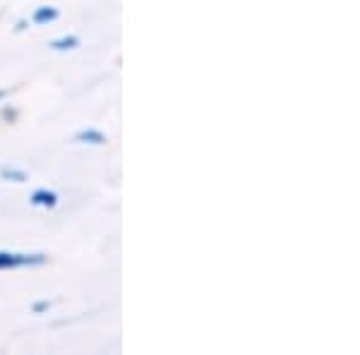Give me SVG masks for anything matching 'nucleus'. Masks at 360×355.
Returning <instances> with one entry per match:
<instances>
[{
  "label": "nucleus",
  "mask_w": 360,
  "mask_h": 355,
  "mask_svg": "<svg viewBox=\"0 0 360 355\" xmlns=\"http://www.w3.org/2000/svg\"><path fill=\"white\" fill-rule=\"evenodd\" d=\"M49 262V254L44 252H10L0 250V271L25 269V266H41Z\"/></svg>",
  "instance_id": "f257e3e1"
},
{
  "label": "nucleus",
  "mask_w": 360,
  "mask_h": 355,
  "mask_svg": "<svg viewBox=\"0 0 360 355\" xmlns=\"http://www.w3.org/2000/svg\"><path fill=\"white\" fill-rule=\"evenodd\" d=\"M29 205L32 207H44V209H53L58 207V192L49 188H39L29 195Z\"/></svg>",
  "instance_id": "f03ea898"
},
{
  "label": "nucleus",
  "mask_w": 360,
  "mask_h": 355,
  "mask_svg": "<svg viewBox=\"0 0 360 355\" xmlns=\"http://www.w3.org/2000/svg\"><path fill=\"white\" fill-rule=\"evenodd\" d=\"M58 17H60V10L53 8V5H39L32 13V17H29V22H34V25H39V27H46V25H51V22H56Z\"/></svg>",
  "instance_id": "7ed1b4c3"
},
{
  "label": "nucleus",
  "mask_w": 360,
  "mask_h": 355,
  "mask_svg": "<svg viewBox=\"0 0 360 355\" xmlns=\"http://www.w3.org/2000/svg\"><path fill=\"white\" fill-rule=\"evenodd\" d=\"M79 46H82V39L77 34H65V37H58L49 41V49L56 51V53H68V51H75Z\"/></svg>",
  "instance_id": "20e7f679"
},
{
  "label": "nucleus",
  "mask_w": 360,
  "mask_h": 355,
  "mask_svg": "<svg viewBox=\"0 0 360 355\" xmlns=\"http://www.w3.org/2000/svg\"><path fill=\"white\" fill-rule=\"evenodd\" d=\"M75 142H77V144H96V147H101V144L108 142V137L103 135L101 130L86 127V130H79L77 135H75Z\"/></svg>",
  "instance_id": "39448f33"
},
{
  "label": "nucleus",
  "mask_w": 360,
  "mask_h": 355,
  "mask_svg": "<svg viewBox=\"0 0 360 355\" xmlns=\"http://www.w3.org/2000/svg\"><path fill=\"white\" fill-rule=\"evenodd\" d=\"M0 180H5V183H27L29 180V173L25 168H17V166H0Z\"/></svg>",
  "instance_id": "423d86ee"
},
{
  "label": "nucleus",
  "mask_w": 360,
  "mask_h": 355,
  "mask_svg": "<svg viewBox=\"0 0 360 355\" xmlns=\"http://www.w3.org/2000/svg\"><path fill=\"white\" fill-rule=\"evenodd\" d=\"M51 305H53L51 300H37V302H32V314H44V312H49V310H51Z\"/></svg>",
  "instance_id": "0eeeda50"
},
{
  "label": "nucleus",
  "mask_w": 360,
  "mask_h": 355,
  "mask_svg": "<svg viewBox=\"0 0 360 355\" xmlns=\"http://www.w3.org/2000/svg\"><path fill=\"white\" fill-rule=\"evenodd\" d=\"M27 27H29V22L27 20H20V22H17V27H15V32H25Z\"/></svg>",
  "instance_id": "6e6552de"
},
{
  "label": "nucleus",
  "mask_w": 360,
  "mask_h": 355,
  "mask_svg": "<svg viewBox=\"0 0 360 355\" xmlns=\"http://www.w3.org/2000/svg\"><path fill=\"white\" fill-rule=\"evenodd\" d=\"M5 96H8V89H0V101H3Z\"/></svg>",
  "instance_id": "1a4fd4ad"
}]
</instances>
